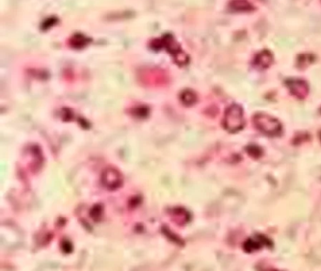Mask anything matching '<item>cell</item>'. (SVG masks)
<instances>
[{
	"label": "cell",
	"mask_w": 321,
	"mask_h": 271,
	"mask_svg": "<svg viewBox=\"0 0 321 271\" xmlns=\"http://www.w3.org/2000/svg\"><path fill=\"white\" fill-rule=\"evenodd\" d=\"M253 122L256 129L266 136L276 137L283 132V125L277 119L264 113H257L254 116Z\"/></svg>",
	"instance_id": "6da1fadb"
},
{
	"label": "cell",
	"mask_w": 321,
	"mask_h": 271,
	"mask_svg": "<svg viewBox=\"0 0 321 271\" xmlns=\"http://www.w3.org/2000/svg\"><path fill=\"white\" fill-rule=\"evenodd\" d=\"M245 125L243 108L237 105H231L225 111L223 118V126L230 133L240 131Z\"/></svg>",
	"instance_id": "7a4b0ae2"
},
{
	"label": "cell",
	"mask_w": 321,
	"mask_h": 271,
	"mask_svg": "<svg viewBox=\"0 0 321 271\" xmlns=\"http://www.w3.org/2000/svg\"><path fill=\"white\" fill-rule=\"evenodd\" d=\"M102 183L105 187L109 189H115L122 185V176L116 169L108 168L103 173Z\"/></svg>",
	"instance_id": "3957f363"
},
{
	"label": "cell",
	"mask_w": 321,
	"mask_h": 271,
	"mask_svg": "<svg viewBox=\"0 0 321 271\" xmlns=\"http://www.w3.org/2000/svg\"><path fill=\"white\" fill-rule=\"evenodd\" d=\"M286 85H287L288 89L290 90L291 94L294 96H296L297 98H300V99L305 98L307 96V94H308V92H309L308 85L302 79H290V80H287Z\"/></svg>",
	"instance_id": "277c9868"
},
{
	"label": "cell",
	"mask_w": 321,
	"mask_h": 271,
	"mask_svg": "<svg viewBox=\"0 0 321 271\" xmlns=\"http://www.w3.org/2000/svg\"><path fill=\"white\" fill-rule=\"evenodd\" d=\"M273 55L268 50H262L254 58V66L257 69L265 70L273 63Z\"/></svg>",
	"instance_id": "5b68a950"
},
{
	"label": "cell",
	"mask_w": 321,
	"mask_h": 271,
	"mask_svg": "<svg viewBox=\"0 0 321 271\" xmlns=\"http://www.w3.org/2000/svg\"><path fill=\"white\" fill-rule=\"evenodd\" d=\"M269 243L270 241L267 237H265L263 235H256L255 237H252L249 240H247V242L244 245V250L248 253H252L259 250L264 246H268Z\"/></svg>",
	"instance_id": "8992f818"
},
{
	"label": "cell",
	"mask_w": 321,
	"mask_h": 271,
	"mask_svg": "<svg viewBox=\"0 0 321 271\" xmlns=\"http://www.w3.org/2000/svg\"><path fill=\"white\" fill-rule=\"evenodd\" d=\"M229 7L234 12H250L254 9V6L248 0H232Z\"/></svg>",
	"instance_id": "52a82bcc"
},
{
	"label": "cell",
	"mask_w": 321,
	"mask_h": 271,
	"mask_svg": "<svg viewBox=\"0 0 321 271\" xmlns=\"http://www.w3.org/2000/svg\"><path fill=\"white\" fill-rule=\"evenodd\" d=\"M181 100L185 105L190 106L196 102V94L189 90H187L181 95Z\"/></svg>",
	"instance_id": "ba28073f"
},
{
	"label": "cell",
	"mask_w": 321,
	"mask_h": 271,
	"mask_svg": "<svg viewBox=\"0 0 321 271\" xmlns=\"http://www.w3.org/2000/svg\"></svg>",
	"instance_id": "9c48e42d"
}]
</instances>
